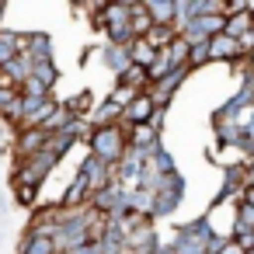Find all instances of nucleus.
<instances>
[{
  "label": "nucleus",
  "instance_id": "nucleus-1",
  "mask_svg": "<svg viewBox=\"0 0 254 254\" xmlns=\"http://www.w3.org/2000/svg\"><path fill=\"white\" fill-rule=\"evenodd\" d=\"M87 153L98 157L101 164L108 167H119L122 157L129 153V126L119 122V126H105V129H94L91 139H87Z\"/></svg>",
  "mask_w": 254,
  "mask_h": 254
},
{
  "label": "nucleus",
  "instance_id": "nucleus-2",
  "mask_svg": "<svg viewBox=\"0 0 254 254\" xmlns=\"http://www.w3.org/2000/svg\"><path fill=\"white\" fill-rule=\"evenodd\" d=\"M56 153H49V150H42V153H35V157H28V160H14V174H11V188L14 185H25V188H42V181L53 174V167H56Z\"/></svg>",
  "mask_w": 254,
  "mask_h": 254
},
{
  "label": "nucleus",
  "instance_id": "nucleus-3",
  "mask_svg": "<svg viewBox=\"0 0 254 254\" xmlns=\"http://www.w3.org/2000/svg\"><path fill=\"white\" fill-rule=\"evenodd\" d=\"M129 21H132V0L105 4V35H108V46H129L132 42Z\"/></svg>",
  "mask_w": 254,
  "mask_h": 254
},
{
  "label": "nucleus",
  "instance_id": "nucleus-4",
  "mask_svg": "<svg viewBox=\"0 0 254 254\" xmlns=\"http://www.w3.org/2000/svg\"><path fill=\"white\" fill-rule=\"evenodd\" d=\"M181 198H185V178H181L178 171L167 174V178H160L157 188H153V219L174 212V209L181 205Z\"/></svg>",
  "mask_w": 254,
  "mask_h": 254
},
{
  "label": "nucleus",
  "instance_id": "nucleus-5",
  "mask_svg": "<svg viewBox=\"0 0 254 254\" xmlns=\"http://www.w3.org/2000/svg\"><path fill=\"white\" fill-rule=\"evenodd\" d=\"M126 251H132V254H160L164 251L153 219H143L132 233H126Z\"/></svg>",
  "mask_w": 254,
  "mask_h": 254
},
{
  "label": "nucleus",
  "instance_id": "nucleus-6",
  "mask_svg": "<svg viewBox=\"0 0 254 254\" xmlns=\"http://www.w3.org/2000/svg\"><path fill=\"white\" fill-rule=\"evenodd\" d=\"M46 146H49V132H42V129H18L14 143H11V153H14V160H28V157L42 153Z\"/></svg>",
  "mask_w": 254,
  "mask_h": 254
},
{
  "label": "nucleus",
  "instance_id": "nucleus-7",
  "mask_svg": "<svg viewBox=\"0 0 254 254\" xmlns=\"http://www.w3.org/2000/svg\"><path fill=\"white\" fill-rule=\"evenodd\" d=\"M84 178H87V188H91V195L94 191H101V188H108V185H115V167H108V164H101L98 157H84L80 160V167H77Z\"/></svg>",
  "mask_w": 254,
  "mask_h": 254
},
{
  "label": "nucleus",
  "instance_id": "nucleus-8",
  "mask_svg": "<svg viewBox=\"0 0 254 254\" xmlns=\"http://www.w3.org/2000/svg\"><path fill=\"white\" fill-rule=\"evenodd\" d=\"M237 60H247V56L240 53V42H237V39H230V35L209 39V63H226V66H233Z\"/></svg>",
  "mask_w": 254,
  "mask_h": 254
},
{
  "label": "nucleus",
  "instance_id": "nucleus-9",
  "mask_svg": "<svg viewBox=\"0 0 254 254\" xmlns=\"http://www.w3.org/2000/svg\"><path fill=\"white\" fill-rule=\"evenodd\" d=\"M60 209H84V205H91V188H87V178L77 171L73 174V181L66 185V191L60 195V202H56Z\"/></svg>",
  "mask_w": 254,
  "mask_h": 254
},
{
  "label": "nucleus",
  "instance_id": "nucleus-10",
  "mask_svg": "<svg viewBox=\"0 0 254 254\" xmlns=\"http://www.w3.org/2000/svg\"><path fill=\"white\" fill-rule=\"evenodd\" d=\"M153 115H157V105H153V98H150V91H143L129 108H126V126H150L153 122Z\"/></svg>",
  "mask_w": 254,
  "mask_h": 254
},
{
  "label": "nucleus",
  "instance_id": "nucleus-11",
  "mask_svg": "<svg viewBox=\"0 0 254 254\" xmlns=\"http://www.w3.org/2000/svg\"><path fill=\"white\" fill-rule=\"evenodd\" d=\"M25 49H28V35H25V32L0 28V66H7L11 60H18Z\"/></svg>",
  "mask_w": 254,
  "mask_h": 254
},
{
  "label": "nucleus",
  "instance_id": "nucleus-12",
  "mask_svg": "<svg viewBox=\"0 0 254 254\" xmlns=\"http://www.w3.org/2000/svg\"><path fill=\"white\" fill-rule=\"evenodd\" d=\"M122 119H126V108L105 98L101 105H94V115H91V126H94V129H105V126H119Z\"/></svg>",
  "mask_w": 254,
  "mask_h": 254
},
{
  "label": "nucleus",
  "instance_id": "nucleus-13",
  "mask_svg": "<svg viewBox=\"0 0 254 254\" xmlns=\"http://www.w3.org/2000/svg\"><path fill=\"white\" fill-rule=\"evenodd\" d=\"M143 7L153 18V25H174L178 18V0H143Z\"/></svg>",
  "mask_w": 254,
  "mask_h": 254
},
{
  "label": "nucleus",
  "instance_id": "nucleus-14",
  "mask_svg": "<svg viewBox=\"0 0 254 254\" xmlns=\"http://www.w3.org/2000/svg\"><path fill=\"white\" fill-rule=\"evenodd\" d=\"M101 63L115 73V77H122L132 63H129V46H105L101 49Z\"/></svg>",
  "mask_w": 254,
  "mask_h": 254
},
{
  "label": "nucleus",
  "instance_id": "nucleus-15",
  "mask_svg": "<svg viewBox=\"0 0 254 254\" xmlns=\"http://www.w3.org/2000/svg\"><path fill=\"white\" fill-rule=\"evenodd\" d=\"M254 32V11L251 7H244V11H237V14H230L226 18V32L223 35H230V39H244V35H251Z\"/></svg>",
  "mask_w": 254,
  "mask_h": 254
},
{
  "label": "nucleus",
  "instance_id": "nucleus-16",
  "mask_svg": "<svg viewBox=\"0 0 254 254\" xmlns=\"http://www.w3.org/2000/svg\"><path fill=\"white\" fill-rule=\"evenodd\" d=\"M25 53L32 56V63H49V60H53V39H49L46 32H32Z\"/></svg>",
  "mask_w": 254,
  "mask_h": 254
},
{
  "label": "nucleus",
  "instance_id": "nucleus-17",
  "mask_svg": "<svg viewBox=\"0 0 254 254\" xmlns=\"http://www.w3.org/2000/svg\"><path fill=\"white\" fill-rule=\"evenodd\" d=\"M157 56H160V53H157V49H153L146 39H132V42H129V63H132V66H143V70H150Z\"/></svg>",
  "mask_w": 254,
  "mask_h": 254
},
{
  "label": "nucleus",
  "instance_id": "nucleus-18",
  "mask_svg": "<svg viewBox=\"0 0 254 254\" xmlns=\"http://www.w3.org/2000/svg\"><path fill=\"white\" fill-rule=\"evenodd\" d=\"M18 254H56V244H53V237L25 233V237H21V244H18Z\"/></svg>",
  "mask_w": 254,
  "mask_h": 254
},
{
  "label": "nucleus",
  "instance_id": "nucleus-19",
  "mask_svg": "<svg viewBox=\"0 0 254 254\" xmlns=\"http://www.w3.org/2000/svg\"><path fill=\"white\" fill-rule=\"evenodd\" d=\"M66 105V112L73 115V119H91L94 115V94L91 91H80V94H73L70 101H63Z\"/></svg>",
  "mask_w": 254,
  "mask_h": 254
},
{
  "label": "nucleus",
  "instance_id": "nucleus-20",
  "mask_svg": "<svg viewBox=\"0 0 254 254\" xmlns=\"http://www.w3.org/2000/svg\"><path fill=\"white\" fill-rule=\"evenodd\" d=\"M150 28H153V18L146 14V7H143V4H132V21H129L132 39H146V35H150Z\"/></svg>",
  "mask_w": 254,
  "mask_h": 254
},
{
  "label": "nucleus",
  "instance_id": "nucleus-21",
  "mask_svg": "<svg viewBox=\"0 0 254 254\" xmlns=\"http://www.w3.org/2000/svg\"><path fill=\"white\" fill-rule=\"evenodd\" d=\"M174 39H178V28H174V25H153V28H150V35H146V42H150L157 53H164Z\"/></svg>",
  "mask_w": 254,
  "mask_h": 254
},
{
  "label": "nucleus",
  "instance_id": "nucleus-22",
  "mask_svg": "<svg viewBox=\"0 0 254 254\" xmlns=\"http://www.w3.org/2000/svg\"><path fill=\"white\" fill-rule=\"evenodd\" d=\"M164 53L171 56V66H174V70H178V66H188V53H191V42H188V39H185V35L178 32V39H174V42H171V46H167Z\"/></svg>",
  "mask_w": 254,
  "mask_h": 254
},
{
  "label": "nucleus",
  "instance_id": "nucleus-23",
  "mask_svg": "<svg viewBox=\"0 0 254 254\" xmlns=\"http://www.w3.org/2000/svg\"><path fill=\"white\" fill-rule=\"evenodd\" d=\"M146 160H150V167H153V174H157V178H167V174H174V171H178V167H174V157H171L164 146H157Z\"/></svg>",
  "mask_w": 254,
  "mask_h": 254
},
{
  "label": "nucleus",
  "instance_id": "nucleus-24",
  "mask_svg": "<svg viewBox=\"0 0 254 254\" xmlns=\"http://www.w3.org/2000/svg\"><path fill=\"white\" fill-rule=\"evenodd\" d=\"M32 77L42 84V87H56V80H60V66H56V60H49V63H35L32 66Z\"/></svg>",
  "mask_w": 254,
  "mask_h": 254
},
{
  "label": "nucleus",
  "instance_id": "nucleus-25",
  "mask_svg": "<svg viewBox=\"0 0 254 254\" xmlns=\"http://www.w3.org/2000/svg\"><path fill=\"white\" fill-rule=\"evenodd\" d=\"M115 84L132 87V91H150V80H146V70H143V66H129L122 77H115Z\"/></svg>",
  "mask_w": 254,
  "mask_h": 254
},
{
  "label": "nucleus",
  "instance_id": "nucleus-26",
  "mask_svg": "<svg viewBox=\"0 0 254 254\" xmlns=\"http://www.w3.org/2000/svg\"><path fill=\"white\" fill-rule=\"evenodd\" d=\"M171 70H174V66H171V56H167V53H160V56L153 60V66L146 70V80H150V84H160Z\"/></svg>",
  "mask_w": 254,
  "mask_h": 254
},
{
  "label": "nucleus",
  "instance_id": "nucleus-27",
  "mask_svg": "<svg viewBox=\"0 0 254 254\" xmlns=\"http://www.w3.org/2000/svg\"><path fill=\"white\" fill-rule=\"evenodd\" d=\"M73 146H77V139H73L70 132H56V136H49V146H46V150L56 153V157H66Z\"/></svg>",
  "mask_w": 254,
  "mask_h": 254
},
{
  "label": "nucleus",
  "instance_id": "nucleus-28",
  "mask_svg": "<svg viewBox=\"0 0 254 254\" xmlns=\"http://www.w3.org/2000/svg\"><path fill=\"white\" fill-rule=\"evenodd\" d=\"M205 63H209V39H202V42L191 46V53H188V70H198V66H205Z\"/></svg>",
  "mask_w": 254,
  "mask_h": 254
},
{
  "label": "nucleus",
  "instance_id": "nucleus-29",
  "mask_svg": "<svg viewBox=\"0 0 254 254\" xmlns=\"http://www.w3.org/2000/svg\"><path fill=\"white\" fill-rule=\"evenodd\" d=\"M139 94H143V91H132V87H122V84H115V87H112V94H108V101H115V105L129 108V105H132Z\"/></svg>",
  "mask_w": 254,
  "mask_h": 254
},
{
  "label": "nucleus",
  "instance_id": "nucleus-30",
  "mask_svg": "<svg viewBox=\"0 0 254 254\" xmlns=\"http://www.w3.org/2000/svg\"><path fill=\"white\" fill-rule=\"evenodd\" d=\"M14 198H18V205L32 209V205L39 202V188H25V185H14Z\"/></svg>",
  "mask_w": 254,
  "mask_h": 254
},
{
  "label": "nucleus",
  "instance_id": "nucleus-31",
  "mask_svg": "<svg viewBox=\"0 0 254 254\" xmlns=\"http://www.w3.org/2000/svg\"><path fill=\"white\" fill-rule=\"evenodd\" d=\"M216 254H244V247H240L237 240H226V244H223V247H219Z\"/></svg>",
  "mask_w": 254,
  "mask_h": 254
},
{
  "label": "nucleus",
  "instance_id": "nucleus-32",
  "mask_svg": "<svg viewBox=\"0 0 254 254\" xmlns=\"http://www.w3.org/2000/svg\"><path fill=\"white\" fill-rule=\"evenodd\" d=\"M240 202H244V205H251V209H254V188H251V185H247V188H244V191H240Z\"/></svg>",
  "mask_w": 254,
  "mask_h": 254
},
{
  "label": "nucleus",
  "instance_id": "nucleus-33",
  "mask_svg": "<svg viewBox=\"0 0 254 254\" xmlns=\"http://www.w3.org/2000/svg\"><path fill=\"white\" fill-rule=\"evenodd\" d=\"M4 14H7V4L0 0V28H4Z\"/></svg>",
  "mask_w": 254,
  "mask_h": 254
},
{
  "label": "nucleus",
  "instance_id": "nucleus-34",
  "mask_svg": "<svg viewBox=\"0 0 254 254\" xmlns=\"http://www.w3.org/2000/svg\"><path fill=\"white\" fill-rule=\"evenodd\" d=\"M247 70H251V73H254V53H251V56H247Z\"/></svg>",
  "mask_w": 254,
  "mask_h": 254
},
{
  "label": "nucleus",
  "instance_id": "nucleus-35",
  "mask_svg": "<svg viewBox=\"0 0 254 254\" xmlns=\"http://www.w3.org/2000/svg\"><path fill=\"white\" fill-rule=\"evenodd\" d=\"M160 254H171V251H167V247H164V251H160Z\"/></svg>",
  "mask_w": 254,
  "mask_h": 254
},
{
  "label": "nucleus",
  "instance_id": "nucleus-36",
  "mask_svg": "<svg viewBox=\"0 0 254 254\" xmlns=\"http://www.w3.org/2000/svg\"><path fill=\"white\" fill-rule=\"evenodd\" d=\"M244 254H254V251H244Z\"/></svg>",
  "mask_w": 254,
  "mask_h": 254
},
{
  "label": "nucleus",
  "instance_id": "nucleus-37",
  "mask_svg": "<svg viewBox=\"0 0 254 254\" xmlns=\"http://www.w3.org/2000/svg\"><path fill=\"white\" fill-rule=\"evenodd\" d=\"M66 254H70V251H66Z\"/></svg>",
  "mask_w": 254,
  "mask_h": 254
}]
</instances>
